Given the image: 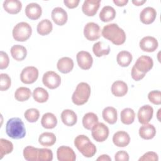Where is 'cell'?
Segmentation results:
<instances>
[{"label":"cell","mask_w":161,"mask_h":161,"mask_svg":"<svg viewBox=\"0 0 161 161\" xmlns=\"http://www.w3.org/2000/svg\"><path fill=\"white\" fill-rule=\"evenodd\" d=\"M145 2H146V0H141V1L140 0H133L132 1V3L134 4L135 6H142Z\"/></svg>","instance_id":"49"},{"label":"cell","mask_w":161,"mask_h":161,"mask_svg":"<svg viewBox=\"0 0 161 161\" xmlns=\"http://www.w3.org/2000/svg\"><path fill=\"white\" fill-rule=\"evenodd\" d=\"M97 160H101V161H110L111 160V158L109 157V155H106V154H103L100 155L97 158Z\"/></svg>","instance_id":"48"},{"label":"cell","mask_w":161,"mask_h":161,"mask_svg":"<svg viewBox=\"0 0 161 161\" xmlns=\"http://www.w3.org/2000/svg\"><path fill=\"white\" fill-rule=\"evenodd\" d=\"M100 3V0H86L84 2L82 6V12L88 16H93L96 14L99 8Z\"/></svg>","instance_id":"16"},{"label":"cell","mask_w":161,"mask_h":161,"mask_svg":"<svg viewBox=\"0 0 161 161\" xmlns=\"http://www.w3.org/2000/svg\"><path fill=\"white\" fill-rule=\"evenodd\" d=\"M113 143L118 147H126L130 142V137L128 133L125 131H118L113 136Z\"/></svg>","instance_id":"19"},{"label":"cell","mask_w":161,"mask_h":161,"mask_svg":"<svg viewBox=\"0 0 161 161\" xmlns=\"http://www.w3.org/2000/svg\"><path fill=\"white\" fill-rule=\"evenodd\" d=\"M91 95V87L86 82L79 83L72 96V101L75 105L84 104Z\"/></svg>","instance_id":"5"},{"label":"cell","mask_w":161,"mask_h":161,"mask_svg":"<svg viewBox=\"0 0 161 161\" xmlns=\"http://www.w3.org/2000/svg\"><path fill=\"white\" fill-rule=\"evenodd\" d=\"M41 124L46 129H52L57 126V119L53 113H46L42 116Z\"/></svg>","instance_id":"26"},{"label":"cell","mask_w":161,"mask_h":161,"mask_svg":"<svg viewBox=\"0 0 161 161\" xmlns=\"http://www.w3.org/2000/svg\"><path fill=\"white\" fill-rule=\"evenodd\" d=\"M51 16L53 22L58 26H63L65 25L68 19L67 12L60 7L55 8L52 11Z\"/></svg>","instance_id":"14"},{"label":"cell","mask_w":161,"mask_h":161,"mask_svg":"<svg viewBox=\"0 0 161 161\" xmlns=\"http://www.w3.org/2000/svg\"><path fill=\"white\" fill-rule=\"evenodd\" d=\"M153 109L149 104L142 106L138 112V119L141 124L148 123L152 118Z\"/></svg>","instance_id":"15"},{"label":"cell","mask_w":161,"mask_h":161,"mask_svg":"<svg viewBox=\"0 0 161 161\" xmlns=\"http://www.w3.org/2000/svg\"><path fill=\"white\" fill-rule=\"evenodd\" d=\"M53 25L52 22L48 19H42L37 25V32L42 36L47 35L52 31Z\"/></svg>","instance_id":"33"},{"label":"cell","mask_w":161,"mask_h":161,"mask_svg":"<svg viewBox=\"0 0 161 161\" xmlns=\"http://www.w3.org/2000/svg\"><path fill=\"white\" fill-rule=\"evenodd\" d=\"M103 118L107 123L111 125L114 124L118 119L116 109L111 106L105 108L102 113Z\"/></svg>","instance_id":"25"},{"label":"cell","mask_w":161,"mask_h":161,"mask_svg":"<svg viewBox=\"0 0 161 161\" xmlns=\"http://www.w3.org/2000/svg\"><path fill=\"white\" fill-rule=\"evenodd\" d=\"M84 36L89 41H95L101 36L99 26L94 22L87 23L84 28Z\"/></svg>","instance_id":"10"},{"label":"cell","mask_w":161,"mask_h":161,"mask_svg":"<svg viewBox=\"0 0 161 161\" xmlns=\"http://www.w3.org/2000/svg\"><path fill=\"white\" fill-rule=\"evenodd\" d=\"M77 62L79 67L83 70L89 69L92 65L93 58L91 55L86 51H80L76 55Z\"/></svg>","instance_id":"11"},{"label":"cell","mask_w":161,"mask_h":161,"mask_svg":"<svg viewBox=\"0 0 161 161\" xmlns=\"http://www.w3.org/2000/svg\"><path fill=\"white\" fill-rule=\"evenodd\" d=\"M98 123L97 116L92 112H89L84 114L82 118L83 126L87 130H91L92 127Z\"/></svg>","instance_id":"31"},{"label":"cell","mask_w":161,"mask_h":161,"mask_svg":"<svg viewBox=\"0 0 161 161\" xmlns=\"http://www.w3.org/2000/svg\"><path fill=\"white\" fill-rule=\"evenodd\" d=\"M74 145L85 157H92L96 153V147L95 145L84 135H80L75 137L74 140Z\"/></svg>","instance_id":"4"},{"label":"cell","mask_w":161,"mask_h":161,"mask_svg":"<svg viewBox=\"0 0 161 161\" xmlns=\"http://www.w3.org/2000/svg\"><path fill=\"white\" fill-rule=\"evenodd\" d=\"M31 95L30 89L25 87H20L18 88L14 92L15 99L20 102H23L28 100Z\"/></svg>","instance_id":"37"},{"label":"cell","mask_w":161,"mask_h":161,"mask_svg":"<svg viewBox=\"0 0 161 161\" xmlns=\"http://www.w3.org/2000/svg\"><path fill=\"white\" fill-rule=\"evenodd\" d=\"M157 16L156 10L152 7H147L143 9L140 14V21L145 25L152 23Z\"/></svg>","instance_id":"18"},{"label":"cell","mask_w":161,"mask_h":161,"mask_svg":"<svg viewBox=\"0 0 161 161\" xmlns=\"http://www.w3.org/2000/svg\"><path fill=\"white\" fill-rule=\"evenodd\" d=\"M53 159V153L51 150L48 148H39L38 160L39 161H51Z\"/></svg>","instance_id":"40"},{"label":"cell","mask_w":161,"mask_h":161,"mask_svg":"<svg viewBox=\"0 0 161 161\" xmlns=\"http://www.w3.org/2000/svg\"><path fill=\"white\" fill-rule=\"evenodd\" d=\"M114 159L116 161H128L129 160V155L126 151H118L114 155Z\"/></svg>","instance_id":"45"},{"label":"cell","mask_w":161,"mask_h":161,"mask_svg":"<svg viewBox=\"0 0 161 161\" xmlns=\"http://www.w3.org/2000/svg\"><path fill=\"white\" fill-rule=\"evenodd\" d=\"M91 134L96 142H103L108 137L109 128L103 123H97L91 129Z\"/></svg>","instance_id":"7"},{"label":"cell","mask_w":161,"mask_h":161,"mask_svg":"<svg viewBox=\"0 0 161 161\" xmlns=\"http://www.w3.org/2000/svg\"><path fill=\"white\" fill-rule=\"evenodd\" d=\"M9 63V59L8 54L3 52H0V69H6Z\"/></svg>","instance_id":"43"},{"label":"cell","mask_w":161,"mask_h":161,"mask_svg":"<svg viewBox=\"0 0 161 161\" xmlns=\"http://www.w3.org/2000/svg\"><path fill=\"white\" fill-rule=\"evenodd\" d=\"M92 51L96 57H100L108 55L110 52V47L109 45L103 42H98L94 44Z\"/></svg>","instance_id":"27"},{"label":"cell","mask_w":161,"mask_h":161,"mask_svg":"<svg viewBox=\"0 0 161 161\" xmlns=\"http://www.w3.org/2000/svg\"><path fill=\"white\" fill-rule=\"evenodd\" d=\"M42 82L47 87L50 89H54L60 85L61 77L53 71H48L43 74Z\"/></svg>","instance_id":"8"},{"label":"cell","mask_w":161,"mask_h":161,"mask_svg":"<svg viewBox=\"0 0 161 161\" xmlns=\"http://www.w3.org/2000/svg\"><path fill=\"white\" fill-rule=\"evenodd\" d=\"M57 67L60 72L67 74L72 70L74 68V62L70 57H64L58 60Z\"/></svg>","instance_id":"20"},{"label":"cell","mask_w":161,"mask_h":161,"mask_svg":"<svg viewBox=\"0 0 161 161\" xmlns=\"http://www.w3.org/2000/svg\"><path fill=\"white\" fill-rule=\"evenodd\" d=\"M139 45L142 50L147 52H153L157 48L158 43L155 38L147 36L140 41Z\"/></svg>","instance_id":"13"},{"label":"cell","mask_w":161,"mask_h":161,"mask_svg":"<svg viewBox=\"0 0 161 161\" xmlns=\"http://www.w3.org/2000/svg\"><path fill=\"white\" fill-rule=\"evenodd\" d=\"M4 10L11 14L18 13L22 8V3L18 0H6L3 3Z\"/></svg>","instance_id":"21"},{"label":"cell","mask_w":161,"mask_h":161,"mask_svg":"<svg viewBox=\"0 0 161 161\" xmlns=\"http://www.w3.org/2000/svg\"><path fill=\"white\" fill-rule=\"evenodd\" d=\"M38 77V70L33 66H28L24 68L20 74L21 82L26 84L35 82Z\"/></svg>","instance_id":"9"},{"label":"cell","mask_w":161,"mask_h":161,"mask_svg":"<svg viewBox=\"0 0 161 161\" xmlns=\"http://www.w3.org/2000/svg\"><path fill=\"white\" fill-rule=\"evenodd\" d=\"M156 134L155 128L153 125L146 123L140 126L139 135L141 138L145 140L152 139Z\"/></svg>","instance_id":"22"},{"label":"cell","mask_w":161,"mask_h":161,"mask_svg":"<svg viewBox=\"0 0 161 161\" xmlns=\"http://www.w3.org/2000/svg\"><path fill=\"white\" fill-rule=\"evenodd\" d=\"M6 132L13 139H21L26 135V129L23 121L19 118L9 119L6 125Z\"/></svg>","instance_id":"3"},{"label":"cell","mask_w":161,"mask_h":161,"mask_svg":"<svg viewBox=\"0 0 161 161\" xmlns=\"http://www.w3.org/2000/svg\"><path fill=\"white\" fill-rule=\"evenodd\" d=\"M25 119L30 123L36 122L40 116V112L36 108H30L25 111L24 113Z\"/></svg>","instance_id":"39"},{"label":"cell","mask_w":161,"mask_h":161,"mask_svg":"<svg viewBox=\"0 0 161 161\" xmlns=\"http://www.w3.org/2000/svg\"><path fill=\"white\" fill-rule=\"evenodd\" d=\"M102 36L111 41L116 45H120L126 40V34L124 30L116 23H111L104 26L101 32Z\"/></svg>","instance_id":"1"},{"label":"cell","mask_w":161,"mask_h":161,"mask_svg":"<svg viewBox=\"0 0 161 161\" xmlns=\"http://www.w3.org/2000/svg\"><path fill=\"white\" fill-rule=\"evenodd\" d=\"M158 160V155L154 152H148L143 154L140 158L139 161H145V160H153L157 161Z\"/></svg>","instance_id":"44"},{"label":"cell","mask_w":161,"mask_h":161,"mask_svg":"<svg viewBox=\"0 0 161 161\" xmlns=\"http://www.w3.org/2000/svg\"><path fill=\"white\" fill-rule=\"evenodd\" d=\"M61 119L64 125L68 126H72L77 123V116L74 111L65 109L61 113Z\"/></svg>","instance_id":"24"},{"label":"cell","mask_w":161,"mask_h":161,"mask_svg":"<svg viewBox=\"0 0 161 161\" xmlns=\"http://www.w3.org/2000/svg\"><path fill=\"white\" fill-rule=\"evenodd\" d=\"M127 84L122 80H116L111 86V92L116 97H122L128 92Z\"/></svg>","instance_id":"23"},{"label":"cell","mask_w":161,"mask_h":161,"mask_svg":"<svg viewBox=\"0 0 161 161\" xmlns=\"http://www.w3.org/2000/svg\"><path fill=\"white\" fill-rule=\"evenodd\" d=\"M113 3L118 6H125L128 3V0H113Z\"/></svg>","instance_id":"47"},{"label":"cell","mask_w":161,"mask_h":161,"mask_svg":"<svg viewBox=\"0 0 161 161\" xmlns=\"http://www.w3.org/2000/svg\"><path fill=\"white\" fill-rule=\"evenodd\" d=\"M42 13V8L37 3H30L25 8V14L26 16L31 20L38 19L41 16Z\"/></svg>","instance_id":"17"},{"label":"cell","mask_w":161,"mask_h":161,"mask_svg":"<svg viewBox=\"0 0 161 161\" xmlns=\"http://www.w3.org/2000/svg\"><path fill=\"white\" fill-rule=\"evenodd\" d=\"M11 54L14 59L17 61L23 60L27 55L26 48L20 45H13L11 48Z\"/></svg>","instance_id":"28"},{"label":"cell","mask_w":161,"mask_h":161,"mask_svg":"<svg viewBox=\"0 0 161 161\" xmlns=\"http://www.w3.org/2000/svg\"><path fill=\"white\" fill-rule=\"evenodd\" d=\"M135 118V111L131 108H125L121 112V121L125 125H128L133 123Z\"/></svg>","instance_id":"34"},{"label":"cell","mask_w":161,"mask_h":161,"mask_svg":"<svg viewBox=\"0 0 161 161\" xmlns=\"http://www.w3.org/2000/svg\"><path fill=\"white\" fill-rule=\"evenodd\" d=\"M148 98L154 104L160 105L161 104V92L160 91L154 90L150 91L148 94Z\"/></svg>","instance_id":"42"},{"label":"cell","mask_w":161,"mask_h":161,"mask_svg":"<svg viewBox=\"0 0 161 161\" xmlns=\"http://www.w3.org/2000/svg\"><path fill=\"white\" fill-rule=\"evenodd\" d=\"M38 142L44 147H51L56 142V136L54 133L51 132H44L38 138Z\"/></svg>","instance_id":"30"},{"label":"cell","mask_w":161,"mask_h":161,"mask_svg":"<svg viewBox=\"0 0 161 161\" xmlns=\"http://www.w3.org/2000/svg\"><path fill=\"white\" fill-rule=\"evenodd\" d=\"M153 65L152 58L147 55H142L136 61L131 69V77L136 81L142 79L147 72L150 70Z\"/></svg>","instance_id":"2"},{"label":"cell","mask_w":161,"mask_h":161,"mask_svg":"<svg viewBox=\"0 0 161 161\" xmlns=\"http://www.w3.org/2000/svg\"><path fill=\"white\" fill-rule=\"evenodd\" d=\"M13 150V145L10 141L1 138L0 139V159H2L4 155L10 153Z\"/></svg>","instance_id":"38"},{"label":"cell","mask_w":161,"mask_h":161,"mask_svg":"<svg viewBox=\"0 0 161 161\" xmlns=\"http://www.w3.org/2000/svg\"><path fill=\"white\" fill-rule=\"evenodd\" d=\"M115 16L116 11L110 6H104L99 13V18L103 22H109L112 21L114 19Z\"/></svg>","instance_id":"29"},{"label":"cell","mask_w":161,"mask_h":161,"mask_svg":"<svg viewBox=\"0 0 161 161\" xmlns=\"http://www.w3.org/2000/svg\"><path fill=\"white\" fill-rule=\"evenodd\" d=\"M32 28L26 22L16 24L13 30V36L18 42H25L31 35Z\"/></svg>","instance_id":"6"},{"label":"cell","mask_w":161,"mask_h":161,"mask_svg":"<svg viewBox=\"0 0 161 161\" xmlns=\"http://www.w3.org/2000/svg\"><path fill=\"white\" fill-rule=\"evenodd\" d=\"M0 77V90L1 91L8 90L11 86V78L7 74H1Z\"/></svg>","instance_id":"41"},{"label":"cell","mask_w":161,"mask_h":161,"mask_svg":"<svg viewBox=\"0 0 161 161\" xmlns=\"http://www.w3.org/2000/svg\"><path fill=\"white\" fill-rule=\"evenodd\" d=\"M39 148L32 146H27L23 149V156L25 160L28 161L38 160Z\"/></svg>","instance_id":"36"},{"label":"cell","mask_w":161,"mask_h":161,"mask_svg":"<svg viewBox=\"0 0 161 161\" xmlns=\"http://www.w3.org/2000/svg\"><path fill=\"white\" fill-rule=\"evenodd\" d=\"M57 157L59 161H74L76 159V155L73 149L64 145L57 148Z\"/></svg>","instance_id":"12"},{"label":"cell","mask_w":161,"mask_h":161,"mask_svg":"<svg viewBox=\"0 0 161 161\" xmlns=\"http://www.w3.org/2000/svg\"><path fill=\"white\" fill-rule=\"evenodd\" d=\"M48 93L43 87H36L33 92V97L38 103H45L48 99Z\"/></svg>","instance_id":"35"},{"label":"cell","mask_w":161,"mask_h":161,"mask_svg":"<svg viewBox=\"0 0 161 161\" xmlns=\"http://www.w3.org/2000/svg\"><path fill=\"white\" fill-rule=\"evenodd\" d=\"M133 59L132 55L128 51L119 52L116 57V61L119 65L123 67H128Z\"/></svg>","instance_id":"32"},{"label":"cell","mask_w":161,"mask_h":161,"mask_svg":"<svg viewBox=\"0 0 161 161\" xmlns=\"http://www.w3.org/2000/svg\"><path fill=\"white\" fill-rule=\"evenodd\" d=\"M80 1L79 0H64V3L65 4V6L70 9H73L76 8Z\"/></svg>","instance_id":"46"}]
</instances>
